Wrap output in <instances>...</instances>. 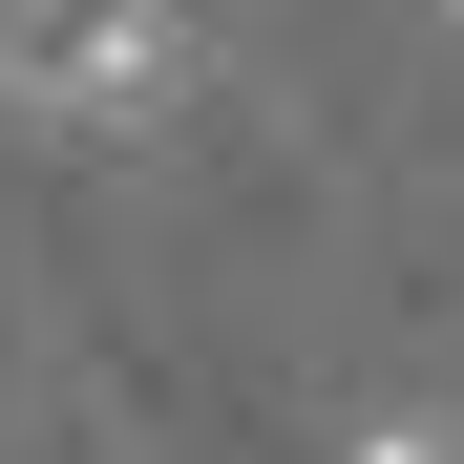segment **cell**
Masks as SVG:
<instances>
[{
	"instance_id": "1",
	"label": "cell",
	"mask_w": 464,
	"mask_h": 464,
	"mask_svg": "<svg viewBox=\"0 0 464 464\" xmlns=\"http://www.w3.org/2000/svg\"><path fill=\"white\" fill-rule=\"evenodd\" d=\"M169 85H190V22H169V0H0V106L127 127V106H169Z\"/></svg>"
},
{
	"instance_id": "2",
	"label": "cell",
	"mask_w": 464,
	"mask_h": 464,
	"mask_svg": "<svg viewBox=\"0 0 464 464\" xmlns=\"http://www.w3.org/2000/svg\"><path fill=\"white\" fill-rule=\"evenodd\" d=\"M338 464H464V422H359Z\"/></svg>"
}]
</instances>
